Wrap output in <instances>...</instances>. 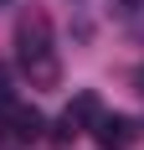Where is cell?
<instances>
[{"instance_id":"1","label":"cell","mask_w":144,"mask_h":150,"mask_svg":"<svg viewBox=\"0 0 144 150\" xmlns=\"http://www.w3.org/2000/svg\"><path fill=\"white\" fill-rule=\"evenodd\" d=\"M15 62L31 78V88H57L62 67H57V47H52V21L41 11H31L15 26Z\"/></svg>"},{"instance_id":"2","label":"cell","mask_w":144,"mask_h":150,"mask_svg":"<svg viewBox=\"0 0 144 150\" xmlns=\"http://www.w3.org/2000/svg\"><path fill=\"white\" fill-rule=\"evenodd\" d=\"M0 129H5V140H15V145H31V140L41 135V114L31 104L5 98V104H0Z\"/></svg>"},{"instance_id":"3","label":"cell","mask_w":144,"mask_h":150,"mask_svg":"<svg viewBox=\"0 0 144 150\" xmlns=\"http://www.w3.org/2000/svg\"><path fill=\"white\" fill-rule=\"evenodd\" d=\"M93 140H98L103 150H129L134 145V119H129V114H98Z\"/></svg>"},{"instance_id":"4","label":"cell","mask_w":144,"mask_h":150,"mask_svg":"<svg viewBox=\"0 0 144 150\" xmlns=\"http://www.w3.org/2000/svg\"><path fill=\"white\" fill-rule=\"evenodd\" d=\"M98 98H93V93H77V98H72L67 104V114H62V140H72V135H82V129H93V124H98Z\"/></svg>"},{"instance_id":"5","label":"cell","mask_w":144,"mask_h":150,"mask_svg":"<svg viewBox=\"0 0 144 150\" xmlns=\"http://www.w3.org/2000/svg\"><path fill=\"white\" fill-rule=\"evenodd\" d=\"M5 98H10V67L0 62V104H5Z\"/></svg>"},{"instance_id":"6","label":"cell","mask_w":144,"mask_h":150,"mask_svg":"<svg viewBox=\"0 0 144 150\" xmlns=\"http://www.w3.org/2000/svg\"><path fill=\"white\" fill-rule=\"evenodd\" d=\"M0 5H10V0H0Z\"/></svg>"}]
</instances>
